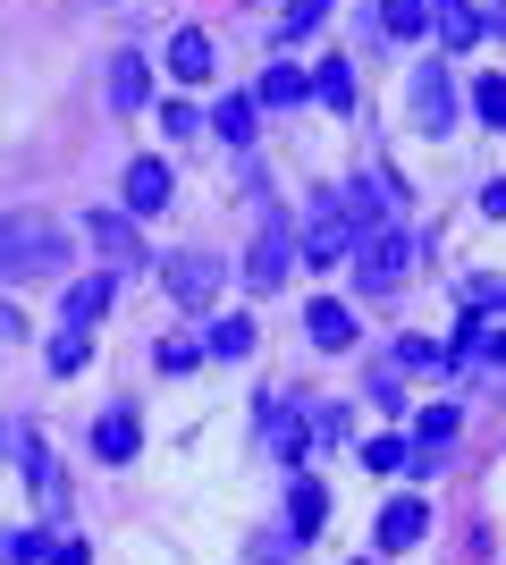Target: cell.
Here are the masks:
<instances>
[{
	"label": "cell",
	"instance_id": "cell-1",
	"mask_svg": "<svg viewBox=\"0 0 506 565\" xmlns=\"http://www.w3.org/2000/svg\"><path fill=\"white\" fill-rule=\"evenodd\" d=\"M60 270H68V236L51 228L43 212H9V220H0V287L60 279Z\"/></svg>",
	"mask_w": 506,
	"mask_h": 565
},
{
	"label": "cell",
	"instance_id": "cell-2",
	"mask_svg": "<svg viewBox=\"0 0 506 565\" xmlns=\"http://www.w3.org/2000/svg\"><path fill=\"white\" fill-rule=\"evenodd\" d=\"M406 270H413V236L406 228H372L355 245V287H372V296H397Z\"/></svg>",
	"mask_w": 506,
	"mask_h": 565
},
{
	"label": "cell",
	"instance_id": "cell-3",
	"mask_svg": "<svg viewBox=\"0 0 506 565\" xmlns=\"http://www.w3.org/2000/svg\"><path fill=\"white\" fill-rule=\"evenodd\" d=\"M295 245H304V262H313V270H330V262H346V254H355V220H346L337 186L304 203V236H295Z\"/></svg>",
	"mask_w": 506,
	"mask_h": 565
},
{
	"label": "cell",
	"instance_id": "cell-4",
	"mask_svg": "<svg viewBox=\"0 0 506 565\" xmlns=\"http://www.w3.org/2000/svg\"><path fill=\"white\" fill-rule=\"evenodd\" d=\"M161 287H169V305L212 312L219 287H228V262H219V254H169V262H161Z\"/></svg>",
	"mask_w": 506,
	"mask_h": 565
},
{
	"label": "cell",
	"instance_id": "cell-5",
	"mask_svg": "<svg viewBox=\"0 0 506 565\" xmlns=\"http://www.w3.org/2000/svg\"><path fill=\"white\" fill-rule=\"evenodd\" d=\"M295 254H304V245H295V228L270 212V220H262V236H254V254H245V287H262V296H270V287H288Z\"/></svg>",
	"mask_w": 506,
	"mask_h": 565
},
{
	"label": "cell",
	"instance_id": "cell-6",
	"mask_svg": "<svg viewBox=\"0 0 506 565\" xmlns=\"http://www.w3.org/2000/svg\"><path fill=\"white\" fill-rule=\"evenodd\" d=\"M85 236H94V254L110 262V270H136V262H144V236H136V212H101L94 203V220H85Z\"/></svg>",
	"mask_w": 506,
	"mask_h": 565
},
{
	"label": "cell",
	"instance_id": "cell-7",
	"mask_svg": "<svg viewBox=\"0 0 506 565\" xmlns=\"http://www.w3.org/2000/svg\"><path fill=\"white\" fill-rule=\"evenodd\" d=\"M413 118H422V136H448V127H456V76L439 68H413Z\"/></svg>",
	"mask_w": 506,
	"mask_h": 565
},
{
	"label": "cell",
	"instance_id": "cell-8",
	"mask_svg": "<svg viewBox=\"0 0 506 565\" xmlns=\"http://www.w3.org/2000/svg\"><path fill=\"white\" fill-rule=\"evenodd\" d=\"M119 203H127L136 220L169 212V161H152V152H144V161H127V186H119Z\"/></svg>",
	"mask_w": 506,
	"mask_h": 565
},
{
	"label": "cell",
	"instance_id": "cell-9",
	"mask_svg": "<svg viewBox=\"0 0 506 565\" xmlns=\"http://www.w3.org/2000/svg\"><path fill=\"white\" fill-rule=\"evenodd\" d=\"M431 34L448 51H473L489 34V9H473V0H431Z\"/></svg>",
	"mask_w": 506,
	"mask_h": 565
},
{
	"label": "cell",
	"instance_id": "cell-10",
	"mask_svg": "<svg viewBox=\"0 0 506 565\" xmlns=\"http://www.w3.org/2000/svg\"><path fill=\"white\" fill-rule=\"evenodd\" d=\"M337 203H346V220H355V245L372 228H397V220H388V186L380 178H355V186H337Z\"/></svg>",
	"mask_w": 506,
	"mask_h": 565
},
{
	"label": "cell",
	"instance_id": "cell-11",
	"mask_svg": "<svg viewBox=\"0 0 506 565\" xmlns=\"http://www.w3.org/2000/svg\"><path fill=\"white\" fill-rule=\"evenodd\" d=\"M101 94H110V110H136V102L152 94V68H144V51H119V60L101 68Z\"/></svg>",
	"mask_w": 506,
	"mask_h": 565
},
{
	"label": "cell",
	"instance_id": "cell-12",
	"mask_svg": "<svg viewBox=\"0 0 506 565\" xmlns=\"http://www.w3.org/2000/svg\"><path fill=\"white\" fill-rule=\"evenodd\" d=\"M136 448H144V423H136L127 405H110V414L94 423V456H101V465H127Z\"/></svg>",
	"mask_w": 506,
	"mask_h": 565
},
{
	"label": "cell",
	"instance_id": "cell-13",
	"mask_svg": "<svg viewBox=\"0 0 506 565\" xmlns=\"http://www.w3.org/2000/svg\"><path fill=\"white\" fill-rule=\"evenodd\" d=\"M422 532H431V515H422V498H388L380 507V548H422Z\"/></svg>",
	"mask_w": 506,
	"mask_h": 565
},
{
	"label": "cell",
	"instance_id": "cell-14",
	"mask_svg": "<svg viewBox=\"0 0 506 565\" xmlns=\"http://www.w3.org/2000/svg\"><path fill=\"white\" fill-rule=\"evenodd\" d=\"M448 439H456V405H422L413 414V472H431Z\"/></svg>",
	"mask_w": 506,
	"mask_h": 565
},
{
	"label": "cell",
	"instance_id": "cell-15",
	"mask_svg": "<svg viewBox=\"0 0 506 565\" xmlns=\"http://www.w3.org/2000/svg\"><path fill=\"white\" fill-rule=\"evenodd\" d=\"M254 321H245V312H219L212 330H203V354H212V363H245V354H254Z\"/></svg>",
	"mask_w": 506,
	"mask_h": 565
},
{
	"label": "cell",
	"instance_id": "cell-16",
	"mask_svg": "<svg viewBox=\"0 0 506 565\" xmlns=\"http://www.w3.org/2000/svg\"><path fill=\"white\" fill-rule=\"evenodd\" d=\"M304 338H313L321 354H346L355 347V312L346 305H304Z\"/></svg>",
	"mask_w": 506,
	"mask_h": 565
},
{
	"label": "cell",
	"instance_id": "cell-17",
	"mask_svg": "<svg viewBox=\"0 0 506 565\" xmlns=\"http://www.w3.org/2000/svg\"><path fill=\"white\" fill-rule=\"evenodd\" d=\"M169 76H177V85H203V76H212V34H203V25L169 34Z\"/></svg>",
	"mask_w": 506,
	"mask_h": 565
},
{
	"label": "cell",
	"instance_id": "cell-18",
	"mask_svg": "<svg viewBox=\"0 0 506 565\" xmlns=\"http://www.w3.org/2000/svg\"><path fill=\"white\" fill-rule=\"evenodd\" d=\"M110 296H119V279H110V270H94V279H76V287H68V321H76V330H94L101 312H110Z\"/></svg>",
	"mask_w": 506,
	"mask_h": 565
},
{
	"label": "cell",
	"instance_id": "cell-19",
	"mask_svg": "<svg viewBox=\"0 0 506 565\" xmlns=\"http://www.w3.org/2000/svg\"><path fill=\"white\" fill-rule=\"evenodd\" d=\"M380 34L388 43H422L431 34V0H380Z\"/></svg>",
	"mask_w": 506,
	"mask_h": 565
},
{
	"label": "cell",
	"instance_id": "cell-20",
	"mask_svg": "<svg viewBox=\"0 0 506 565\" xmlns=\"http://www.w3.org/2000/svg\"><path fill=\"white\" fill-rule=\"evenodd\" d=\"M313 102L321 110H355V60H321L313 68Z\"/></svg>",
	"mask_w": 506,
	"mask_h": 565
},
{
	"label": "cell",
	"instance_id": "cell-21",
	"mask_svg": "<svg viewBox=\"0 0 506 565\" xmlns=\"http://www.w3.org/2000/svg\"><path fill=\"white\" fill-rule=\"evenodd\" d=\"M254 118H262V102H254V94H228V102L212 110V127H219L228 143H254Z\"/></svg>",
	"mask_w": 506,
	"mask_h": 565
},
{
	"label": "cell",
	"instance_id": "cell-22",
	"mask_svg": "<svg viewBox=\"0 0 506 565\" xmlns=\"http://www.w3.org/2000/svg\"><path fill=\"white\" fill-rule=\"evenodd\" d=\"M388 363H397V372H448V363H456V347H439V338H406Z\"/></svg>",
	"mask_w": 506,
	"mask_h": 565
},
{
	"label": "cell",
	"instance_id": "cell-23",
	"mask_svg": "<svg viewBox=\"0 0 506 565\" xmlns=\"http://www.w3.org/2000/svg\"><path fill=\"white\" fill-rule=\"evenodd\" d=\"M288 515H295V532L313 541V532H321V515H330V498H321V481H295V490H288Z\"/></svg>",
	"mask_w": 506,
	"mask_h": 565
},
{
	"label": "cell",
	"instance_id": "cell-24",
	"mask_svg": "<svg viewBox=\"0 0 506 565\" xmlns=\"http://www.w3.org/2000/svg\"><path fill=\"white\" fill-rule=\"evenodd\" d=\"M254 102H262V110H295V102H304V68H270Z\"/></svg>",
	"mask_w": 506,
	"mask_h": 565
},
{
	"label": "cell",
	"instance_id": "cell-25",
	"mask_svg": "<svg viewBox=\"0 0 506 565\" xmlns=\"http://www.w3.org/2000/svg\"><path fill=\"white\" fill-rule=\"evenodd\" d=\"M85 354H94V338L76 330V321H60V338H51V372H85Z\"/></svg>",
	"mask_w": 506,
	"mask_h": 565
},
{
	"label": "cell",
	"instance_id": "cell-26",
	"mask_svg": "<svg viewBox=\"0 0 506 565\" xmlns=\"http://www.w3.org/2000/svg\"><path fill=\"white\" fill-rule=\"evenodd\" d=\"M51 548H60L51 532H0V557H9V565H43Z\"/></svg>",
	"mask_w": 506,
	"mask_h": 565
},
{
	"label": "cell",
	"instance_id": "cell-27",
	"mask_svg": "<svg viewBox=\"0 0 506 565\" xmlns=\"http://www.w3.org/2000/svg\"><path fill=\"white\" fill-rule=\"evenodd\" d=\"M337 0H288V18H279V34H288V43H304V34H313L321 18H330Z\"/></svg>",
	"mask_w": 506,
	"mask_h": 565
},
{
	"label": "cell",
	"instance_id": "cell-28",
	"mask_svg": "<svg viewBox=\"0 0 506 565\" xmlns=\"http://www.w3.org/2000/svg\"><path fill=\"white\" fill-rule=\"evenodd\" d=\"M363 472H413V448L406 439H372V448H363Z\"/></svg>",
	"mask_w": 506,
	"mask_h": 565
},
{
	"label": "cell",
	"instance_id": "cell-29",
	"mask_svg": "<svg viewBox=\"0 0 506 565\" xmlns=\"http://www.w3.org/2000/svg\"><path fill=\"white\" fill-rule=\"evenodd\" d=\"M152 363H161V372H194V363H203V347H194V338H161V347H152Z\"/></svg>",
	"mask_w": 506,
	"mask_h": 565
},
{
	"label": "cell",
	"instance_id": "cell-30",
	"mask_svg": "<svg viewBox=\"0 0 506 565\" xmlns=\"http://www.w3.org/2000/svg\"><path fill=\"white\" fill-rule=\"evenodd\" d=\"M473 102H482L489 127H506V76H482V94H473Z\"/></svg>",
	"mask_w": 506,
	"mask_h": 565
},
{
	"label": "cell",
	"instance_id": "cell-31",
	"mask_svg": "<svg viewBox=\"0 0 506 565\" xmlns=\"http://www.w3.org/2000/svg\"><path fill=\"white\" fill-rule=\"evenodd\" d=\"M372 405H380V414H397V363H380V372H372Z\"/></svg>",
	"mask_w": 506,
	"mask_h": 565
},
{
	"label": "cell",
	"instance_id": "cell-32",
	"mask_svg": "<svg viewBox=\"0 0 506 565\" xmlns=\"http://www.w3.org/2000/svg\"><path fill=\"white\" fill-rule=\"evenodd\" d=\"M464 305L489 312V305H506V287H498V279H473V287H464Z\"/></svg>",
	"mask_w": 506,
	"mask_h": 565
},
{
	"label": "cell",
	"instance_id": "cell-33",
	"mask_svg": "<svg viewBox=\"0 0 506 565\" xmlns=\"http://www.w3.org/2000/svg\"><path fill=\"white\" fill-rule=\"evenodd\" d=\"M482 212H489V220H506V178H489V186H482Z\"/></svg>",
	"mask_w": 506,
	"mask_h": 565
},
{
	"label": "cell",
	"instance_id": "cell-34",
	"mask_svg": "<svg viewBox=\"0 0 506 565\" xmlns=\"http://www.w3.org/2000/svg\"><path fill=\"white\" fill-rule=\"evenodd\" d=\"M51 565H94V557H85V541H60V548H51Z\"/></svg>",
	"mask_w": 506,
	"mask_h": 565
},
{
	"label": "cell",
	"instance_id": "cell-35",
	"mask_svg": "<svg viewBox=\"0 0 506 565\" xmlns=\"http://www.w3.org/2000/svg\"><path fill=\"white\" fill-rule=\"evenodd\" d=\"M473 354H489V363H506V330H482V347Z\"/></svg>",
	"mask_w": 506,
	"mask_h": 565
},
{
	"label": "cell",
	"instance_id": "cell-36",
	"mask_svg": "<svg viewBox=\"0 0 506 565\" xmlns=\"http://www.w3.org/2000/svg\"><path fill=\"white\" fill-rule=\"evenodd\" d=\"M355 565H363V557H355Z\"/></svg>",
	"mask_w": 506,
	"mask_h": 565
}]
</instances>
